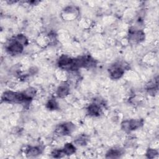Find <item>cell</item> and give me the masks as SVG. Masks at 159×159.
Returning a JSON list of instances; mask_svg holds the SVG:
<instances>
[{"instance_id":"cell-5","label":"cell","mask_w":159,"mask_h":159,"mask_svg":"<svg viewBox=\"0 0 159 159\" xmlns=\"http://www.w3.org/2000/svg\"><path fill=\"white\" fill-rule=\"evenodd\" d=\"M73 129V126L72 124L67 123L60 125L56 129V132L58 134L66 135L70 134Z\"/></svg>"},{"instance_id":"cell-12","label":"cell","mask_w":159,"mask_h":159,"mask_svg":"<svg viewBox=\"0 0 159 159\" xmlns=\"http://www.w3.org/2000/svg\"><path fill=\"white\" fill-rule=\"evenodd\" d=\"M47 107L50 110H56L57 108V104L54 100H50L47 103Z\"/></svg>"},{"instance_id":"cell-6","label":"cell","mask_w":159,"mask_h":159,"mask_svg":"<svg viewBox=\"0 0 159 159\" xmlns=\"http://www.w3.org/2000/svg\"><path fill=\"white\" fill-rule=\"evenodd\" d=\"M144 37V34L142 31H134L130 34L131 40L134 42H139L142 40Z\"/></svg>"},{"instance_id":"cell-4","label":"cell","mask_w":159,"mask_h":159,"mask_svg":"<svg viewBox=\"0 0 159 159\" xmlns=\"http://www.w3.org/2000/svg\"><path fill=\"white\" fill-rule=\"evenodd\" d=\"M109 72L110 75L112 78L118 79L122 76L124 71L121 67L114 65L110 69Z\"/></svg>"},{"instance_id":"cell-1","label":"cell","mask_w":159,"mask_h":159,"mask_svg":"<svg viewBox=\"0 0 159 159\" xmlns=\"http://www.w3.org/2000/svg\"><path fill=\"white\" fill-rule=\"evenodd\" d=\"M2 99L6 102L16 103H21L30 100L26 92L17 93L9 91L4 93V94H3Z\"/></svg>"},{"instance_id":"cell-10","label":"cell","mask_w":159,"mask_h":159,"mask_svg":"<svg viewBox=\"0 0 159 159\" xmlns=\"http://www.w3.org/2000/svg\"><path fill=\"white\" fill-rule=\"evenodd\" d=\"M40 153V150L39 147H30L27 150V155L29 157H34L39 155Z\"/></svg>"},{"instance_id":"cell-3","label":"cell","mask_w":159,"mask_h":159,"mask_svg":"<svg viewBox=\"0 0 159 159\" xmlns=\"http://www.w3.org/2000/svg\"><path fill=\"white\" fill-rule=\"evenodd\" d=\"M142 124V121L141 120H131L126 121L122 122V129L126 131H131L134 130Z\"/></svg>"},{"instance_id":"cell-9","label":"cell","mask_w":159,"mask_h":159,"mask_svg":"<svg viewBox=\"0 0 159 159\" xmlns=\"http://www.w3.org/2000/svg\"><path fill=\"white\" fill-rule=\"evenodd\" d=\"M65 155H71L75 152V147L72 144H67L63 149Z\"/></svg>"},{"instance_id":"cell-8","label":"cell","mask_w":159,"mask_h":159,"mask_svg":"<svg viewBox=\"0 0 159 159\" xmlns=\"http://www.w3.org/2000/svg\"><path fill=\"white\" fill-rule=\"evenodd\" d=\"M88 113L92 116H98L100 114V108L97 104H91L88 108Z\"/></svg>"},{"instance_id":"cell-7","label":"cell","mask_w":159,"mask_h":159,"mask_svg":"<svg viewBox=\"0 0 159 159\" xmlns=\"http://www.w3.org/2000/svg\"><path fill=\"white\" fill-rule=\"evenodd\" d=\"M69 88L66 85H62L57 90V94L59 97H65L68 94Z\"/></svg>"},{"instance_id":"cell-2","label":"cell","mask_w":159,"mask_h":159,"mask_svg":"<svg viewBox=\"0 0 159 159\" xmlns=\"http://www.w3.org/2000/svg\"><path fill=\"white\" fill-rule=\"evenodd\" d=\"M23 50V44L16 38L12 40L7 46V51L12 55H17L21 54Z\"/></svg>"},{"instance_id":"cell-13","label":"cell","mask_w":159,"mask_h":159,"mask_svg":"<svg viewBox=\"0 0 159 159\" xmlns=\"http://www.w3.org/2000/svg\"><path fill=\"white\" fill-rule=\"evenodd\" d=\"M157 152L154 149H149L148 151L147 155L149 158H154L155 155H157Z\"/></svg>"},{"instance_id":"cell-11","label":"cell","mask_w":159,"mask_h":159,"mask_svg":"<svg viewBox=\"0 0 159 159\" xmlns=\"http://www.w3.org/2000/svg\"><path fill=\"white\" fill-rule=\"evenodd\" d=\"M122 155L121 151L118 149H111L107 154L108 158H118Z\"/></svg>"}]
</instances>
